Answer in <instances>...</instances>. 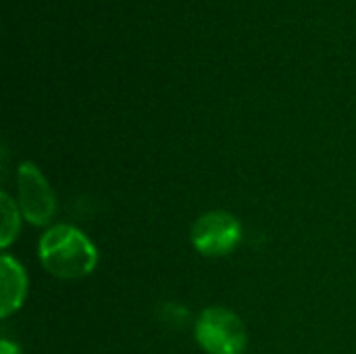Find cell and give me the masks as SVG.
Listing matches in <instances>:
<instances>
[{
  "label": "cell",
  "instance_id": "6da1fadb",
  "mask_svg": "<svg viewBox=\"0 0 356 354\" xmlns=\"http://www.w3.org/2000/svg\"><path fill=\"white\" fill-rule=\"evenodd\" d=\"M42 267L58 280H83L98 265L94 242L77 227L58 223L44 232L38 244Z\"/></svg>",
  "mask_w": 356,
  "mask_h": 354
},
{
  "label": "cell",
  "instance_id": "7a4b0ae2",
  "mask_svg": "<svg viewBox=\"0 0 356 354\" xmlns=\"http://www.w3.org/2000/svg\"><path fill=\"white\" fill-rule=\"evenodd\" d=\"M194 336L207 354H244L248 346L244 321L225 307L204 309L194 323Z\"/></svg>",
  "mask_w": 356,
  "mask_h": 354
},
{
  "label": "cell",
  "instance_id": "3957f363",
  "mask_svg": "<svg viewBox=\"0 0 356 354\" xmlns=\"http://www.w3.org/2000/svg\"><path fill=\"white\" fill-rule=\"evenodd\" d=\"M17 192H19V209L27 223L31 225H48L56 215V198L54 192L44 177V173L29 161L21 163L17 169Z\"/></svg>",
  "mask_w": 356,
  "mask_h": 354
},
{
  "label": "cell",
  "instance_id": "277c9868",
  "mask_svg": "<svg viewBox=\"0 0 356 354\" xmlns=\"http://www.w3.org/2000/svg\"><path fill=\"white\" fill-rule=\"evenodd\" d=\"M192 246L202 257H225L242 242L240 221L225 211H209L192 225Z\"/></svg>",
  "mask_w": 356,
  "mask_h": 354
},
{
  "label": "cell",
  "instance_id": "5b68a950",
  "mask_svg": "<svg viewBox=\"0 0 356 354\" xmlns=\"http://www.w3.org/2000/svg\"><path fill=\"white\" fill-rule=\"evenodd\" d=\"M0 315L6 319L23 307L27 296V273L10 255L0 259Z\"/></svg>",
  "mask_w": 356,
  "mask_h": 354
},
{
  "label": "cell",
  "instance_id": "8992f818",
  "mask_svg": "<svg viewBox=\"0 0 356 354\" xmlns=\"http://www.w3.org/2000/svg\"><path fill=\"white\" fill-rule=\"evenodd\" d=\"M0 215H2V227H0V246L2 248H8L15 240H17V236H19V232H21V209H19V204L6 194V192H2L0 194Z\"/></svg>",
  "mask_w": 356,
  "mask_h": 354
},
{
  "label": "cell",
  "instance_id": "52a82bcc",
  "mask_svg": "<svg viewBox=\"0 0 356 354\" xmlns=\"http://www.w3.org/2000/svg\"><path fill=\"white\" fill-rule=\"evenodd\" d=\"M0 354H21V351H19V346L15 342H10V340L4 338L0 342Z\"/></svg>",
  "mask_w": 356,
  "mask_h": 354
}]
</instances>
